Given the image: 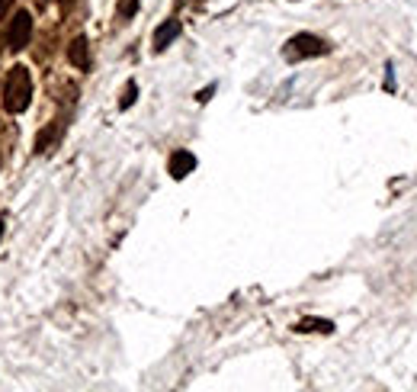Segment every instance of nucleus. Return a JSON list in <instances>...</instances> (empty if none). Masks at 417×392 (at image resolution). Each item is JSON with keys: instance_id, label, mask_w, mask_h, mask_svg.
<instances>
[{"instance_id": "13", "label": "nucleus", "mask_w": 417, "mask_h": 392, "mask_svg": "<svg viewBox=\"0 0 417 392\" xmlns=\"http://www.w3.org/2000/svg\"><path fill=\"white\" fill-rule=\"evenodd\" d=\"M58 4H61V10H71V7H74V0H58Z\"/></svg>"}, {"instance_id": "7", "label": "nucleus", "mask_w": 417, "mask_h": 392, "mask_svg": "<svg viewBox=\"0 0 417 392\" xmlns=\"http://www.w3.org/2000/svg\"><path fill=\"white\" fill-rule=\"evenodd\" d=\"M295 331H321V335H331L334 325L324 322V318H302V322L295 325Z\"/></svg>"}, {"instance_id": "12", "label": "nucleus", "mask_w": 417, "mask_h": 392, "mask_svg": "<svg viewBox=\"0 0 417 392\" xmlns=\"http://www.w3.org/2000/svg\"><path fill=\"white\" fill-rule=\"evenodd\" d=\"M212 91H216V87H206V91H202V93H199V97H196V100H199V103H206V100L212 97Z\"/></svg>"}, {"instance_id": "6", "label": "nucleus", "mask_w": 417, "mask_h": 392, "mask_svg": "<svg viewBox=\"0 0 417 392\" xmlns=\"http://www.w3.org/2000/svg\"><path fill=\"white\" fill-rule=\"evenodd\" d=\"M68 62L81 71L90 68V42H87V35H77L74 42L68 45Z\"/></svg>"}, {"instance_id": "9", "label": "nucleus", "mask_w": 417, "mask_h": 392, "mask_svg": "<svg viewBox=\"0 0 417 392\" xmlns=\"http://www.w3.org/2000/svg\"><path fill=\"white\" fill-rule=\"evenodd\" d=\"M135 97H139V84H135V81H129V84H125L122 100H119V110H129V106L135 103Z\"/></svg>"}, {"instance_id": "2", "label": "nucleus", "mask_w": 417, "mask_h": 392, "mask_svg": "<svg viewBox=\"0 0 417 392\" xmlns=\"http://www.w3.org/2000/svg\"><path fill=\"white\" fill-rule=\"evenodd\" d=\"M327 52H331V45H327L321 35L299 33L286 42L283 55H286V62H302V58H321V55H327Z\"/></svg>"}, {"instance_id": "4", "label": "nucleus", "mask_w": 417, "mask_h": 392, "mask_svg": "<svg viewBox=\"0 0 417 392\" xmlns=\"http://www.w3.org/2000/svg\"><path fill=\"white\" fill-rule=\"evenodd\" d=\"M170 177L174 180H183L187 174H193V168H196V154L193 151H187V148H177L174 154H170Z\"/></svg>"}, {"instance_id": "10", "label": "nucleus", "mask_w": 417, "mask_h": 392, "mask_svg": "<svg viewBox=\"0 0 417 392\" xmlns=\"http://www.w3.org/2000/svg\"><path fill=\"white\" fill-rule=\"evenodd\" d=\"M135 10H139V0H119V16H122V20L135 16Z\"/></svg>"}, {"instance_id": "5", "label": "nucleus", "mask_w": 417, "mask_h": 392, "mask_svg": "<svg viewBox=\"0 0 417 392\" xmlns=\"http://www.w3.org/2000/svg\"><path fill=\"white\" fill-rule=\"evenodd\" d=\"M180 29H183V26H180V20H174V16L160 23V26L154 29V52H164L167 45H170V42L177 39V35H180Z\"/></svg>"}, {"instance_id": "3", "label": "nucleus", "mask_w": 417, "mask_h": 392, "mask_svg": "<svg viewBox=\"0 0 417 392\" xmlns=\"http://www.w3.org/2000/svg\"><path fill=\"white\" fill-rule=\"evenodd\" d=\"M33 39V16L26 10H16L13 20H10V29H7V49L10 52H23Z\"/></svg>"}, {"instance_id": "14", "label": "nucleus", "mask_w": 417, "mask_h": 392, "mask_svg": "<svg viewBox=\"0 0 417 392\" xmlns=\"http://www.w3.org/2000/svg\"><path fill=\"white\" fill-rule=\"evenodd\" d=\"M4 225H7V219L0 216V238H4Z\"/></svg>"}, {"instance_id": "11", "label": "nucleus", "mask_w": 417, "mask_h": 392, "mask_svg": "<svg viewBox=\"0 0 417 392\" xmlns=\"http://www.w3.org/2000/svg\"><path fill=\"white\" fill-rule=\"evenodd\" d=\"M10 7H13V0H0V20L10 13Z\"/></svg>"}, {"instance_id": "1", "label": "nucleus", "mask_w": 417, "mask_h": 392, "mask_svg": "<svg viewBox=\"0 0 417 392\" xmlns=\"http://www.w3.org/2000/svg\"><path fill=\"white\" fill-rule=\"evenodd\" d=\"M29 103H33V74L26 64H13L4 84V110L16 116V113H26Z\"/></svg>"}, {"instance_id": "8", "label": "nucleus", "mask_w": 417, "mask_h": 392, "mask_svg": "<svg viewBox=\"0 0 417 392\" xmlns=\"http://www.w3.org/2000/svg\"><path fill=\"white\" fill-rule=\"evenodd\" d=\"M55 135H58V126L42 129V132H39V139H35V151H39V154H45V151H49V145L55 142Z\"/></svg>"}]
</instances>
